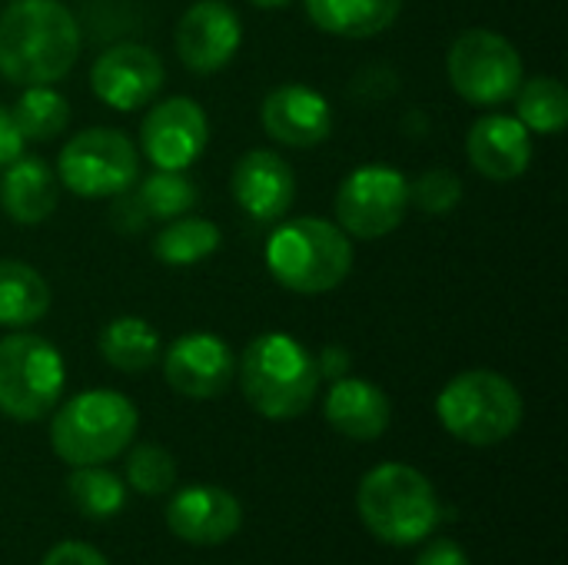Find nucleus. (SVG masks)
<instances>
[{"label": "nucleus", "instance_id": "obj_1", "mask_svg": "<svg viewBox=\"0 0 568 565\" xmlns=\"http://www.w3.org/2000/svg\"><path fill=\"white\" fill-rule=\"evenodd\" d=\"M80 47V23L60 0H10L0 13V77L17 87L63 80Z\"/></svg>", "mask_w": 568, "mask_h": 565}, {"label": "nucleus", "instance_id": "obj_2", "mask_svg": "<svg viewBox=\"0 0 568 565\" xmlns=\"http://www.w3.org/2000/svg\"><path fill=\"white\" fill-rule=\"evenodd\" d=\"M236 380L246 403L266 420L303 416L320 393L316 356L290 333H260L236 363Z\"/></svg>", "mask_w": 568, "mask_h": 565}, {"label": "nucleus", "instance_id": "obj_3", "mask_svg": "<svg viewBox=\"0 0 568 565\" xmlns=\"http://www.w3.org/2000/svg\"><path fill=\"white\" fill-rule=\"evenodd\" d=\"M353 240L336 223L320 216H283L266 240L270 276L300 296L336 290L353 273Z\"/></svg>", "mask_w": 568, "mask_h": 565}, {"label": "nucleus", "instance_id": "obj_4", "mask_svg": "<svg viewBox=\"0 0 568 565\" xmlns=\"http://www.w3.org/2000/svg\"><path fill=\"white\" fill-rule=\"evenodd\" d=\"M359 519L389 546H416L439 526V496L433 483L406 463L373 466L356 493Z\"/></svg>", "mask_w": 568, "mask_h": 565}, {"label": "nucleus", "instance_id": "obj_5", "mask_svg": "<svg viewBox=\"0 0 568 565\" xmlns=\"http://www.w3.org/2000/svg\"><path fill=\"white\" fill-rule=\"evenodd\" d=\"M136 426L140 413L123 393L87 390L57 410L50 423V446L67 466H103L133 443Z\"/></svg>", "mask_w": 568, "mask_h": 565}, {"label": "nucleus", "instance_id": "obj_6", "mask_svg": "<svg viewBox=\"0 0 568 565\" xmlns=\"http://www.w3.org/2000/svg\"><path fill=\"white\" fill-rule=\"evenodd\" d=\"M523 393L496 370H466L436 396L443 430L469 446L506 443L523 426Z\"/></svg>", "mask_w": 568, "mask_h": 565}, {"label": "nucleus", "instance_id": "obj_7", "mask_svg": "<svg viewBox=\"0 0 568 565\" xmlns=\"http://www.w3.org/2000/svg\"><path fill=\"white\" fill-rule=\"evenodd\" d=\"M67 386L60 350L27 330L0 340V413L17 423H33L57 410Z\"/></svg>", "mask_w": 568, "mask_h": 565}, {"label": "nucleus", "instance_id": "obj_8", "mask_svg": "<svg viewBox=\"0 0 568 565\" xmlns=\"http://www.w3.org/2000/svg\"><path fill=\"white\" fill-rule=\"evenodd\" d=\"M57 180L80 200H113L136 186L140 150L113 127L80 130L57 157Z\"/></svg>", "mask_w": 568, "mask_h": 565}, {"label": "nucleus", "instance_id": "obj_9", "mask_svg": "<svg viewBox=\"0 0 568 565\" xmlns=\"http://www.w3.org/2000/svg\"><path fill=\"white\" fill-rule=\"evenodd\" d=\"M446 73L453 90L473 107L509 103L519 83L526 80L519 47L489 27H473L453 40L446 57Z\"/></svg>", "mask_w": 568, "mask_h": 565}, {"label": "nucleus", "instance_id": "obj_10", "mask_svg": "<svg viewBox=\"0 0 568 565\" xmlns=\"http://www.w3.org/2000/svg\"><path fill=\"white\" fill-rule=\"evenodd\" d=\"M409 210V180L386 163H366L346 173L336 190V226L349 240L389 236Z\"/></svg>", "mask_w": 568, "mask_h": 565}, {"label": "nucleus", "instance_id": "obj_11", "mask_svg": "<svg viewBox=\"0 0 568 565\" xmlns=\"http://www.w3.org/2000/svg\"><path fill=\"white\" fill-rule=\"evenodd\" d=\"M163 80H166L163 57L153 47L133 40L106 47L90 67V87L97 100L120 113H133L146 107L163 90Z\"/></svg>", "mask_w": 568, "mask_h": 565}, {"label": "nucleus", "instance_id": "obj_12", "mask_svg": "<svg viewBox=\"0 0 568 565\" xmlns=\"http://www.w3.org/2000/svg\"><path fill=\"white\" fill-rule=\"evenodd\" d=\"M210 140V120L190 97L153 103L140 123V150L156 170H190Z\"/></svg>", "mask_w": 568, "mask_h": 565}, {"label": "nucleus", "instance_id": "obj_13", "mask_svg": "<svg viewBox=\"0 0 568 565\" xmlns=\"http://www.w3.org/2000/svg\"><path fill=\"white\" fill-rule=\"evenodd\" d=\"M160 356L170 390L186 400H216L236 380V356L216 333H183Z\"/></svg>", "mask_w": 568, "mask_h": 565}, {"label": "nucleus", "instance_id": "obj_14", "mask_svg": "<svg viewBox=\"0 0 568 565\" xmlns=\"http://www.w3.org/2000/svg\"><path fill=\"white\" fill-rule=\"evenodd\" d=\"M243 43V23L226 0H196L176 23L173 47L186 70L216 73Z\"/></svg>", "mask_w": 568, "mask_h": 565}, {"label": "nucleus", "instance_id": "obj_15", "mask_svg": "<svg viewBox=\"0 0 568 565\" xmlns=\"http://www.w3.org/2000/svg\"><path fill=\"white\" fill-rule=\"evenodd\" d=\"M260 123L270 140L293 147V150H310V147H320L323 140H329L333 107L316 87L280 83L263 97Z\"/></svg>", "mask_w": 568, "mask_h": 565}, {"label": "nucleus", "instance_id": "obj_16", "mask_svg": "<svg viewBox=\"0 0 568 565\" xmlns=\"http://www.w3.org/2000/svg\"><path fill=\"white\" fill-rule=\"evenodd\" d=\"M230 190L236 206L256 223H280L296 200V173L276 150H246L233 163Z\"/></svg>", "mask_w": 568, "mask_h": 565}, {"label": "nucleus", "instance_id": "obj_17", "mask_svg": "<svg viewBox=\"0 0 568 565\" xmlns=\"http://www.w3.org/2000/svg\"><path fill=\"white\" fill-rule=\"evenodd\" d=\"M166 526L190 546H220L243 526V506L230 490L186 486L166 506Z\"/></svg>", "mask_w": 568, "mask_h": 565}, {"label": "nucleus", "instance_id": "obj_18", "mask_svg": "<svg viewBox=\"0 0 568 565\" xmlns=\"http://www.w3.org/2000/svg\"><path fill=\"white\" fill-rule=\"evenodd\" d=\"M466 157L479 176L509 183L532 163V133L519 123V117L486 113L466 133Z\"/></svg>", "mask_w": 568, "mask_h": 565}, {"label": "nucleus", "instance_id": "obj_19", "mask_svg": "<svg viewBox=\"0 0 568 565\" xmlns=\"http://www.w3.org/2000/svg\"><path fill=\"white\" fill-rule=\"evenodd\" d=\"M323 413H326V423L339 436L356 440V443H369L389 430L393 403L376 383L359 380V376H343V380H333L326 403H323Z\"/></svg>", "mask_w": 568, "mask_h": 565}, {"label": "nucleus", "instance_id": "obj_20", "mask_svg": "<svg viewBox=\"0 0 568 565\" xmlns=\"http://www.w3.org/2000/svg\"><path fill=\"white\" fill-rule=\"evenodd\" d=\"M60 203V180L40 157H17L0 170V210L20 223L37 226L47 216H53Z\"/></svg>", "mask_w": 568, "mask_h": 565}, {"label": "nucleus", "instance_id": "obj_21", "mask_svg": "<svg viewBox=\"0 0 568 565\" xmlns=\"http://www.w3.org/2000/svg\"><path fill=\"white\" fill-rule=\"evenodd\" d=\"M310 20L333 37L346 40H369L389 30L399 13L403 0H303Z\"/></svg>", "mask_w": 568, "mask_h": 565}, {"label": "nucleus", "instance_id": "obj_22", "mask_svg": "<svg viewBox=\"0 0 568 565\" xmlns=\"http://www.w3.org/2000/svg\"><path fill=\"white\" fill-rule=\"evenodd\" d=\"M47 280L23 260H0V326L27 330L50 310Z\"/></svg>", "mask_w": 568, "mask_h": 565}, {"label": "nucleus", "instance_id": "obj_23", "mask_svg": "<svg viewBox=\"0 0 568 565\" xmlns=\"http://www.w3.org/2000/svg\"><path fill=\"white\" fill-rule=\"evenodd\" d=\"M163 353V340L143 316H116L100 330V356L120 373H143Z\"/></svg>", "mask_w": 568, "mask_h": 565}, {"label": "nucleus", "instance_id": "obj_24", "mask_svg": "<svg viewBox=\"0 0 568 565\" xmlns=\"http://www.w3.org/2000/svg\"><path fill=\"white\" fill-rule=\"evenodd\" d=\"M220 243H223V233L213 220L183 213V216L163 223V230L153 240V256L163 266H193V263L213 256L220 250Z\"/></svg>", "mask_w": 568, "mask_h": 565}, {"label": "nucleus", "instance_id": "obj_25", "mask_svg": "<svg viewBox=\"0 0 568 565\" xmlns=\"http://www.w3.org/2000/svg\"><path fill=\"white\" fill-rule=\"evenodd\" d=\"M516 117L529 133L556 137L568 123V93L559 77H532L516 90Z\"/></svg>", "mask_w": 568, "mask_h": 565}, {"label": "nucleus", "instance_id": "obj_26", "mask_svg": "<svg viewBox=\"0 0 568 565\" xmlns=\"http://www.w3.org/2000/svg\"><path fill=\"white\" fill-rule=\"evenodd\" d=\"M133 200L146 220L166 223V220H176L183 213H193L200 190L186 176V170H153L150 176H143L140 186H133Z\"/></svg>", "mask_w": 568, "mask_h": 565}, {"label": "nucleus", "instance_id": "obj_27", "mask_svg": "<svg viewBox=\"0 0 568 565\" xmlns=\"http://www.w3.org/2000/svg\"><path fill=\"white\" fill-rule=\"evenodd\" d=\"M10 113H13L23 140H40V143L60 137L70 123V103L53 83L23 87L17 103L10 107Z\"/></svg>", "mask_w": 568, "mask_h": 565}, {"label": "nucleus", "instance_id": "obj_28", "mask_svg": "<svg viewBox=\"0 0 568 565\" xmlns=\"http://www.w3.org/2000/svg\"><path fill=\"white\" fill-rule=\"evenodd\" d=\"M67 496L87 519H110L126 506V486L103 466H73L67 476Z\"/></svg>", "mask_w": 568, "mask_h": 565}, {"label": "nucleus", "instance_id": "obj_29", "mask_svg": "<svg viewBox=\"0 0 568 565\" xmlns=\"http://www.w3.org/2000/svg\"><path fill=\"white\" fill-rule=\"evenodd\" d=\"M126 483L143 496H163L176 483V460L156 443H140L126 460Z\"/></svg>", "mask_w": 568, "mask_h": 565}, {"label": "nucleus", "instance_id": "obj_30", "mask_svg": "<svg viewBox=\"0 0 568 565\" xmlns=\"http://www.w3.org/2000/svg\"><path fill=\"white\" fill-rule=\"evenodd\" d=\"M409 203H416L426 216H449L463 203V180L446 167L426 170L409 183Z\"/></svg>", "mask_w": 568, "mask_h": 565}, {"label": "nucleus", "instance_id": "obj_31", "mask_svg": "<svg viewBox=\"0 0 568 565\" xmlns=\"http://www.w3.org/2000/svg\"><path fill=\"white\" fill-rule=\"evenodd\" d=\"M40 565H110L90 543H77V539H67V543H57Z\"/></svg>", "mask_w": 568, "mask_h": 565}, {"label": "nucleus", "instance_id": "obj_32", "mask_svg": "<svg viewBox=\"0 0 568 565\" xmlns=\"http://www.w3.org/2000/svg\"><path fill=\"white\" fill-rule=\"evenodd\" d=\"M23 143H27V140H23L17 120H13L10 107L0 103V170H3L7 163H13V160L23 153Z\"/></svg>", "mask_w": 568, "mask_h": 565}, {"label": "nucleus", "instance_id": "obj_33", "mask_svg": "<svg viewBox=\"0 0 568 565\" xmlns=\"http://www.w3.org/2000/svg\"><path fill=\"white\" fill-rule=\"evenodd\" d=\"M349 366H353V356H349V350L346 346H323V353L316 356V370H320V376L323 380H343V376H349Z\"/></svg>", "mask_w": 568, "mask_h": 565}, {"label": "nucleus", "instance_id": "obj_34", "mask_svg": "<svg viewBox=\"0 0 568 565\" xmlns=\"http://www.w3.org/2000/svg\"><path fill=\"white\" fill-rule=\"evenodd\" d=\"M416 565H469V556L463 553L459 543H453V539H436V543H429V546L419 553Z\"/></svg>", "mask_w": 568, "mask_h": 565}, {"label": "nucleus", "instance_id": "obj_35", "mask_svg": "<svg viewBox=\"0 0 568 565\" xmlns=\"http://www.w3.org/2000/svg\"><path fill=\"white\" fill-rule=\"evenodd\" d=\"M116 200V206H113V226H120V230H126V233H136V230H143L150 220L143 216V210L136 206V200H133V193H120V196H113Z\"/></svg>", "mask_w": 568, "mask_h": 565}, {"label": "nucleus", "instance_id": "obj_36", "mask_svg": "<svg viewBox=\"0 0 568 565\" xmlns=\"http://www.w3.org/2000/svg\"><path fill=\"white\" fill-rule=\"evenodd\" d=\"M246 3H253L256 10H283V7H290L293 0H246Z\"/></svg>", "mask_w": 568, "mask_h": 565}]
</instances>
